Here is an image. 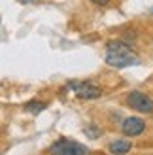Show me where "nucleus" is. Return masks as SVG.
<instances>
[{"mask_svg": "<svg viewBox=\"0 0 153 155\" xmlns=\"http://www.w3.org/2000/svg\"><path fill=\"white\" fill-rule=\"evenodd\" d=\"M106 63L116 68H125V66L138 64L140 59L127 44L116 40V42H108V45H106Z\"/></svg>", "mask_w": 153, "mask_h": 155, "instance_id": "1", "label": "nucleus"}, {"mask_svg": "<svg viewBox=\"0 0 153 155\" xmlns=\"http://www.w3.org/2000/svg\"><path fill=\"white\" fill-rule=\"evenodd\" d=\"M25 110L30 114H40L42 110H45V102H38V100H32V102L25 104Z\"/></svg>", "mask_w": 153, "mask_h": 155, "instance_id": "7", "label": "nucleus"}, {"mask_svg": "<svg viewBox=\"0 0 153 155\" xmlns=\"http://www.w3.org/2000/svg\"><path fill=\"white\" fill-rule=\"evenodd\" d=\"M70 87L74 89L76 97L80 98H85V100H91V98H98L102 95V91L98 85H95L93 81H72Z\"/></svg>", "mask_w": 153, "mask_h": 155, "instance_id": "4", "label": "nucleus"}, {"mask_svg": "<svg viewBox=\"0 0 153 155\" xmlns=\"http://www.w3.org/2000/svg\"><path fill=\"white\" fill-rule=\"evenodd\" d=\"M51 155H89V148L80 142L68 140V138H59L49 148Z\"/></svg>", "mask_w": 153, "mask_h": 155, "instance_id": "2", "label": "nucleus"}, {"mask_svg": "<svg viewBox=\"0 0 153 155\" xmlns=\"http://www.w3.org/2000/svg\"><path fill=\"white\" fill-rule=\"evenodd\" d=\"M127 104L140 114H153V100L142 91H131L127 95Z\"/></svg>", "mask_w": 153, "mask_h": 155, "instance_id": "3", "label": "nucleus"}, {"mask_svg": "<svg viewBox=\"0 0 153 155\" xmlns=\"http://www.w3.org/2000/svg\"><path fill=\"white\" fill-rule=\"evenodd\" d=\"M91 2H95V4H100V6H106L110 2V0H91Z\"/></svg>", "mask_w": 153, "mask_h": 155, "instance_id": "9", "label": "nucleus"}, {"mask_svg": "<svg viewBox=\"0 0 153 155\" xmlns=\"http://www.w3.org/2000/svg\"><path fill=\"white\" fill-rule=\"evenodd\" d=\"M108 151L112 155H125L131 151V142L129 140H116L108 146Z\"/></svg>", "mask_w": 153, "mask_h": 155, "instance_id": "6", "label": "nucleus"}, {"mask_svg": "<svg viewBox=\"0 0 153 155\" xmlns=\"http://www.w3.org/2000/svg\"><path fill=\"white\" fill-rule=\"evenodd\" d=\"M144 129H146V123L140 117H127L123 121V125H121V130H123L127 136H138V134L144 133Z\"/></svg>", "mask_w": 153, "mask_h": 155, "instance_id": "5", "label": "nucleus"}, {"mask_svg": "<svg viewBox=\"0 0 153 155\" xmlns=\"http://www.w3.org/2000/svg\"><path fill=\"white\" fill-rule=\"evenodd\" d=\"M83 130H85V133L89 134V138H96L98 136V130L93 127V125H89V127H85V129H83Z\"/></svg>", "mask_w": 153, "mask_h": 155, "instance_id": "8", "label": "nucleus"}]
</instances>
